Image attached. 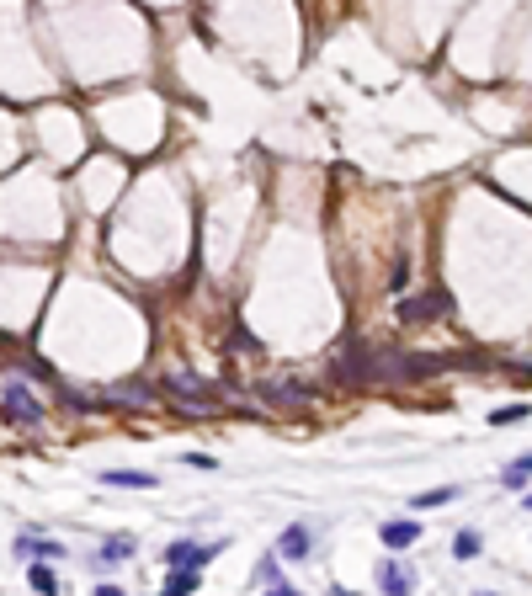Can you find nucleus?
Here are the masks:
<instances>
[{
  "label": "nucleus",
  "instance_id": "1",
  "mask_svg": "<svg viewBox=\"0 0 532 596\" xmlns=\"http://www.w3.org/2000/svg\"><path fill=\"white\" fill-rule=\"evenodd\" d=\"M5 421H27V426H37L43 421V410H37V400L27 394V384L11 373L5 378Z\"/></svg>",
  "mask_w": 532,
  "mask_h": 596
},
{
  "label": "nucleus",
  "instance_id": "2",
  "mask_svg": "<svg viewBox=\"0 0 532 596\" xmlns=\"http://www.w3.org/2000/svg\"><path fill=\"white\" fill-rule=\"evenodd\" d=\"M378 586H384V596H410L416 592V570L405 560H384L378 565Z\"/></svg>",
  "mask_w": 532,
  "mask_h": 596
},
{
  "label": "nucleus",
  "instance_id": "3",
  "mask_svg": "<svg viewBox=\"0 0 532 596\" xmlns=\"http://www.w3.org/2000/svg\"><path fill=\"white\" fill-rule=\"evenodd\" d=\"M448 309H453V298H448V293H426V298L400 304V320H405V325H421V320H437V314H448Z\"/></svg>",
  "mask_w": 532,
  "mask_h": 596
},
{
  "label": "nucleus",
  "instance_id": "4",
  "mask_svg": "<svg viewBox=\"0 0 532 596\" xmlns=\"http://www.w3.org/2000/svg\"><path fill=\"white\" fill-rule=\"evenodd\" d=\"M213 554H218V544H171L165 565H171V570H202Z\"/></svg>",
  "mask_w": 532,
  "mask_h": 596
},
{
  "label": "nucleus",
  "instance_id": "5",
  "mask_svg": "<svg viewBox=\"0 0 532 596\" xmlns=\"http://www.w3.org/2000/svg\"><path fill=\"white\" fill-rule=\"evenodd\" d=\"M309 554V522H293L282 538H277V554L272 560H304Z\"/></svg>",
  "mask_w": 532,
  "mask_h": 596
},
{
  "label": "nucleus",
  "instance_id": "6",
  "mask_svg": "<svg viewBox=\"0 0 532 596\" xmlns=\"http://www.w3.org/2000/svg\"><path fill=\"white\" fill-rule=\"evenodd\" d=\"M107 405H128V410H149V405H155V394H149V389H139V384H117V389H107Z\"/></svg>",
  "mask_w": 532,
  "mask_h": 596
},
{
  "label": "nucleus",
  "instance_id": "7",
  "mask_svg": "<svg viewBox=\"0 0 532 596\" xmlns=\"http://www.w3.org/2000/svg\"><path fill=\"white\" fill-rule=\"evenodd\" d=\"M128 554H133V538H128V533H117V538H107V544H101L96 565H101V570H112V565H123Z\"/></svg>",
  "mask_w": 532,
  "mask_h": 596
},
{
  "label": "nucleus",
  "instance_id": "8",
  "mask_svg": "<svg viewBox=\"0 0 532 596\" xmlns=\"http://www.w3.org/2000/svg\"><path fill=\"white\" fill-rule=\"evenodd\" d=\"M421 538V522H384V544L389 549H410Z\"/></svg>",
  "mask_w": 532,
  "mask_h": 596
},
{
  "label": "nucleus",
  "instance_id": "9",
  "mask_svg": "<svg viewBox=\"0 0 532 596\" xmlns=\"http://www.w3.org/2000/svg\"><path fill=\"white\" fill-rule=\"evenodd\" d=\"M107 485H123V490H155V474H133V469H112L101 474Z\"/></svg>",
  "mask_w": 532,
  "mask_h": 596
},
{
  "label": "nucleus",
  "instance_id": "10",
  "mask_svg": "<svg viewBox=\"0 0 532 596\" xmlns=\"http://www.w3.org/2000/svg\"><path fill=\"white\" fill-rule=\"evenodd\" d=\"M266 400H272V405H304L309 389H298V384H266Z\"/></svg>",
  "mask_w": 532,
  "mask_h": 596
},
{
  "label": "nucleus",
  "instance_id": "11",
  "mask_svg": "<svg viewBox=\"0 0 532 596\" xmlns=\"http://www.w3.org/2000/svg\"><path fill=\"white\" fill-rule=\"evenodd\" d=\"M16 554H43V560H59V544H48V538H32V533H21V538H16Z\"/></svg>",
  "mask_w": 532,
  "mask_h": 596
},
{
  "label": "nucleus",
  "instance_id": "12",
  "mask_svg": "<svg viewBox=\"0 0 532 596\" xmlns=\"http://www.w3.org/2000/svg\"><path fill=\"white\" fill-rule=\"evenodd\" d=\"M27 581H32V592L59 596V581H53V570H48V565H32V570H27Z\"/></svg>",
  "mask_w": 532,
  "mask_h": 596
},
{
  "label": "nucleus",
  "instance_id": "13",
  "mask_svg": "<svg viewBox=\"0 0 532 596\" xmlns=\"http://www.w3.org/2000/svg\"><path fill=\"white\" fill-rule=\"evenodd\" d=\"M501 480H506V490H522V485L532 480V453H528V458H517V464H512Z\"/></svg>",
  "mask_w": 532,
  "mask_h": 596
},
{
  "label": "nucleus",
  "instance_id": "14",
  "mask_svg": "<svg viewBox=\"0 0 532 596\" xmlns=\"http://www.w3.org/2000/svg\"><path fill=\"white\" fill-rule=\"evenodd\" d=\"M458 496V485H442V490H426V496H416V506H448Z\"/></svg>",
  "mask_w": 532,
  "mask_h": 596
},
{
  "label": "nucleus",
  "instance_id": "15",
  "mask_svg": "<svg viewBox=\"0 0 532 596\" xmlns=\"http://www.w3.org/2000/svg\"><path fill=\"white\" fill-rule=\"evenodd\" d=\"M453 554H458V560H474V554H480V533H474V528H469V533H458Z\"/></svg>",
  "mask_w": 532,
  "mask_h": 596
},
{
  "label": "nucleus",
  "instance_id": "16",
  "mask_svg": "<svg viewBox=\"0 0 532 596\" xmlns=\"http://www.w3.org/2000/svg\"><path fill=\"white\" fill-rule=\"evenodd\" d=\"M522 416H528V405H506V410H496L490 421H496V426H506V421H522Z\"/></svg>",
  "mask_w": 532,
  "mask_h": 596
},
{
  "label": "nucleus",
  "instance_id": "17",
  "mask_svg": "<svg viewBox=\"0 0 532 596\" xmlns=\"http://www.w3.org/2000/svg\"><path fill=\"white\" fill-rule=\"evenodd\" d=\"M405 282H410V261H400V266H394V277H389V288H394V293H400V288H405Z\"/></svg>",
  "mask_w": 532,
  "mask_h": 596
},
{
  "label": "nucleus",
  "instance_id": "18",
  "mask_svg": "<svg viewBox=\"0 0 532 596\" xmlns=\"http://www.w3.org/2000/svg\"><path fill=\"white\" fill-rule=\"evenodd\" d=\"M266 596H298V592H293V586H272Z\"/></svg>",
  "mask_w": 532,
  "mask_h": 596
},
{
  "label": "nucleus",
  "instance_id": "19",
  "mask_svg": "<svg viewBox=\"0 0 532 596\" xmlns=\"http://www.w3.org/2000/svg\"><path fill=\"white\" fill-rule=\"evenodd\" d=\"M96 596H123V592H117V586H101V592H96Z\"/></svg>",
  "mask_w": 532,
  "mask_h": 596
},
{
  "label": "nucleus",
  "instance_id": "20",
  "mask_svg": "<svg viewBox=\"0 0 532 596\" xmlns=\"http://www.w3.org/2000/svg\"><path fill=\"white\" fill-rule=\"evenodd\" d=\"M528 512H532V496H528Z\"/></svg>",
  "mask_w": 532,
  "mask_h": 596
},
{
  "label": "nucleus",
  "instance_id": "21",
  "mask_svg": "<svg viewBox=\"0 0 532 596\" xmlns=\"http://www.w3.org/2000/svg\"><path fill=\"white\" fill-rule=\"evenodd\" d=\"M480 596H490V592H480Z\"/></svg>",
  "mask_w": 532,
  "mask_h": 596
},
{
  "label": "nucleus",
  "instance_id": "22",
  "mask_svg": "<svg viewBox=\"0 0 532 596\" xmlns=\"http://www.w3.org/2000/svg\"><path fill=\"white\" fill-rule=\"evenodd\" d=\"M341 596H346V592H341Z\"/></svg>",
  "mask_w": 532,
  "mask_h": 596
}]
</instances>
